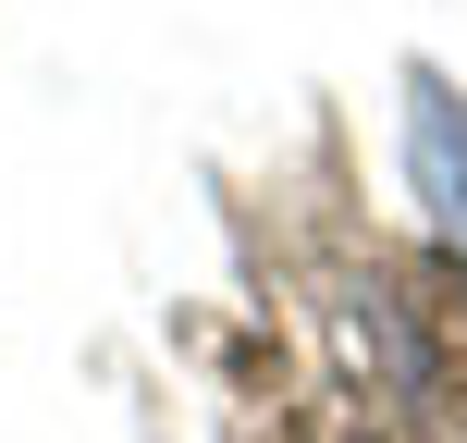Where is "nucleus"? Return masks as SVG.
I'll return each mask as SVG.
<instances>
[{"label":"nucleus","mask_w":467,"mask_h":443,"mask_svg":"<svg viewBox=\"0 0 467 443\" xmlns=\"http://www.w3.org/2000/svg\"><path fill=\"white\" fill-rule=\"evenodd\" d=\"M406 185H419V210H431V234L467 258V87L455 74H406Z\"/></svg>","instance_id":"f257e3e1"}]
</instances>
